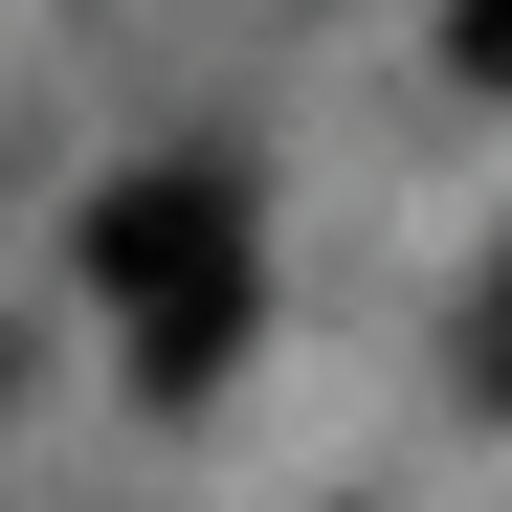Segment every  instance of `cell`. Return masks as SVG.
Segmentation results:
<instances>
[{
  "label": "cell",
  "mask_w": 512,
  "mask_h": 512,
  "mask_svg": "<svg viewBox=\"0 0 512 512\" xmlns=\"http://www.w3.org/2000/svg\"><path fill=\"white\" fill-rule=\"evenodd\" d=\"M90 290L134 312V401H201L245 357V312H268V268H245V179L223 156H156V179L90 201Z\"/></svg>",
  "instance_id": "1"
},
{
  "label": "cell",
  "mask_w": 512,
  "mask_h": 512,
  "mask_svg": "<svg viewBox=\"0 0 512 512\" xmlns=\"http://www.w3.org/2000/svg\"><path fill=\"white\" fill-rule=\"evenodd\" d=\"M468 401H490V423H512V290H490V312H468Z\"/></svg>",
  "instance_id": "3"
},
{
  "label": "cell",
  "mask_w": 512,
  "mask_h": 512,
  "mask_svg": "<svg viewBox=\"0 0 512 512\" xmlns=\"http://www.w3.org/2000/svg\"><path fill=\"white\" fill-rule=\"evenodd\" d=\"M446 67H468V90H512V0H446Z\"/></svg>",
  "instance_id": "2"
}]
</instances>
